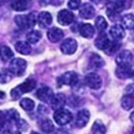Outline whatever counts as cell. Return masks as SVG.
<instances>
[{
	"label": "cell",
	"instance_id": "obj_7",
	"mask_svg": "<svg viewBox=\"0 0 134 134\" xmlns=\"http://www.w3.org/2000/svg\"><path fill=\"white\" fill-rule=\"evenodd\" d=\"M58 23L64 26H69L74 21V15L69 10H61L57 16Z\"/></svg>",
	"mask_w": 134,
	"mask_h": 134
},
{
	"label": "cell",
	"instance_id": "obj_36",
	"mask_svg": "<svg viewBox=\"0 0 134 134\" xmlns=\"http://www.w3.org/2000/svg\"><path fill=\"white\" fill-rule=\"evenodd\" d=\"M20 96H21V92L18 90V88H17V87H15V88L12 89V91H11V98H12L13 100H17V99H19Z\"/></svg>",
	"mask_w": 134,
	"mask_h": 134
},
{
	"label": "cell",
	"instance_id": "obj_29",
	"mask_svg": "<svg viewBox=\"0 0 134 134\" xmlns=\"http://www.w3.org/2000/svg\"><path fill=\"white\" fill-rule=\"evenodd\" d=\"M91 131H92V134H105L106 128H105V126L100 120H97V121H94V124L92 125Z\"/></svg>",
	"mask_w": 134,
	"mask_h": 134
},
{
	"label": "cell",
	"instance_id": "obj_44",
	"mask_svg": "<svg viewBox=\"0 0 134 134\" xmlns=\"http://www.w3.org/2000/svg\"><path fill=\"white\" fill-rule=\"evenodd\" d=\"M12 134H21V133H20V132H18V131H17V132H13V133H12Z\"/></svg>",
	"mask_w": 134,
	"mask_h": 134
},
{
	"label": "cell",
	"instance_id": "obj_20",
	"mask_svg": "<svg viewBox=\"0 0 134 134\" xmlns=\"http://www.w3.org/2000/svg\"><path fill=\"white\" fill-rule=\"evenodd\" d=\"M36 85H37L36 81L28 80V81L24 82L23 84H20L19 86H17V88H18V90L21 92V94H24V93H26V92H30L31 90H33V89H35V87H36Z\"/></svg>",
	"mask_w": 134,
	"mask_h": 134
},
{
	"label": "cell",
	"instance_id": "obj_35",
	"mask_svg": "<svg viewBox=\"0 0 134 134\" xmlns=\"http://www.w3.org/2000/svg\"><path fill=\"white\" fill-rule=\"evenodd\" d=\"M81 4H82L81 0H69V2H68L69 8L72 10H77L79 8H81Z\"/></svg>",
	"mask_w": 134,
	"mask_h": 134
},
{
	"label": "cell",
	"instance_id": "obj_38",
	"mask_svg": "<svg viewBox=\"0 0 134 134\" xmlns=\"http://www.w3.org/2000/svg\"><path fill=\"white\" fill-rule=\"evenodd\" d=\"M16 125H17L18 129H19V130H21V131L26 130V128H27V124H26V121H25V120H23V119H19V120L16 122Z\"/></svg>",
	"mask_w": 134,
	"mask_h": 134
},
{
	"label": "cell",
	"instance_id": "obj_47",
	"mask_svg": "<svg viewBox=\"0 0 134 134\" xmlns=\"http://www.w3.org/2000/svg\"><path fill=\"white\" fill-rule=\"evenodd\" d=\"M132 134H134V128L132 129Z\"/></svg>",
	"mask_w": 134,
	"mask_h": 134
},
{
	"label": "cell",
	"instance_id": "obj_24",
	"mask_svg": "<svg viewBox=\"0 0 134 134\" xmlns=\"http://www.w3.org/2000/svg\"><path fill=\"white\" fill-rule=\"evenodd\" d=\"M40 128H41V130L44 133H46V134H49V133L55 131L54 124L52 122V120H49V119H44L40 124Z\"/></svg>",
	"mask_w": 134,
	"mask_h": 134
},
{
	"label": "cell",
	"instance_id": "obj_18",
	"mask_svg": "<svg viewBox=\"0 0 134 134\" xmlns=\"http://www.w3.org/2000/svg\"><path fill=\"white\" fill-rule=\"evenodd\" d=\"M80 32H81L82 37L90 39L94 35V28L90 24H82L81 27H80Z\"/></svg>",
	"mask_w": 134,
	"mask_h": 134
},
{
	"label": "cell",
	"instance_id": "obj_42",
	"mask_svg": "<svg viewBox=\"0 0 134 134\" xmlns=\"http://www.w3.org/2000/svg\"><path fill=\"white\" fill-rule=\"evenodd\" d=\"M92 2H94V3H100V2H102L103 0H91Z\"/></svg>",
	"mask_w": 134,
	"mask_h": 134
},
{
	"label": "cell",
	"instance_id": "obj_30",
	"mask_svg": "<svg viewBox=\"0 0 134 134\" xmlns=\"http://www.w3.org/2000/svg\"><path fill=\"white\" fill-rule=\"evenodd\" d=\"M20 107L27 111H31L33 108H35V102H33L31 99L25 98L20 101Z\"/></svg>",
	"mask_w": 134,
	"mask_h": 134
},
{
	"label": "cell",
	"instance_id": "obj_4",
	"mask_svg": "<svg viewBox=\"0 0 134 134\" xmlns=\"http://www.w3.org/2000/svg\"><path fill=\"white\" fill-rule=\"evenodd\" d=\"M85 84L89 88L93 89V90H97V89H99L100 87H101L102 80L97 73H89L85 77Z\"/></svg>",
	"mask_w": 134,
	"mask_h": 134
},
{
	"label": "cell",
	"instance_id": "obj_19",
	"mask_svg": "<svg viewBox=\"0 0 134 134\" xmlns=\"http://www.w3.org/2000/svg\"><path fill=\"white\" fill-rule=\"evenodd\" d=\"M10 5L14 11L17 12H23L27 9L28 1L27 0H10Z\"/></svg>",
	"mask_w": 134,
	"mask_h": 134
},
{
	"label": "cell",
	"instance_id": "obj_33",
	"mask_svg": "<svg viewBox=\"0 0 134 134\" xmlns=\"http://www.w3.org/2000/svg\"><path fill=\"white\" fill-rule=\"evenodd\" d=\"M7 121H12V122H17L20 118H19V114L15 109H10L7 111Z\"/></svg>",
	"mask_w": 134,
	"mask_h": 134
},
{
	"label": "cell",
	"instance_id": "obj_26",
	"mask_svg": "<svg viewBox=\"0 0 134 134\" xmlns=\"http://www.w3.org/2000/svg\"><path fill=\"white\" fill-rule=\"evenodd\" d=\"M122 25L126 29H134V15L133 14H127L122 16L121 18Z\"/></svg>",
	"mask_w": 134,
	"mask_h": 134
},
{
	"label": "cell",
	"instance_id": "obj_32",
	"mask_svg": "<svg viewBox=\"0 0 134 134\" xmlns=\"http://www.w3.org/2000/svg\"><path fill=\"white\" fill-rule=\"evenodd\" d=\"M12 80V72L10 70L3 69L2 71H0V83L1 84H7Z\"/></svg>",
	"mask_w": 134,
	"mask_h": 134
},
{
	"label": "cell",
	"instance_id": "obj_14",
	"mask_svg": "<svg viewBox=\"0 0 134 134\" xmlns=\"http://www.w3.org/2000/svg\"><path fill=\"white\" fill-rule=\"evenodd\" d=\"M109 33L115 41H120L121 39L125 38V28H124V26L116 24L110 28Z\"/></svg>",
	"mask_w": 134,
	"mask_h": 134
},
{
	"label": "cell",
	"instance_id": "obj_11",
	"mask_svg": "<svg viewBox=\"0 0 134 134\" xmlns=\"http://www.w3.org/2000/svg\"><path fill=\"white\" fill-rule=\"evenodd\" d=\"M132 72H133V70L131 69L130 64H121V65H118V68L116 69V75L119 79H122V80L131 77Z\"/></svg>",
	"mask_w": 134,
	"mask_h": 134
},
{
	"label": "cell",
	"instance_id": "obj_46",
	"mask_svg": "<svg viewBox=\"0 0 134 134\" xmlns=\"http://www.w3.org/2000/svg\"><path fill=\"white\" fill-rule=\"evenodd\" d=\"M30 134H40V133H38V132H31Z\"/></svg>",
	"mask_w": 134,
	"mask_h": 134
},
{
	"label": "cell",
	"instance_id": "obj_15",
	"mask_svg": "<svg viewBox=\"0 0 134 134\" xmlns=\"http://www.w3.org/2000/svg\"><path fill=\"white\" fill-rule=\"evenodd\" d=\"M80 16L84 19H90L94 16V9L91 4L85 3L80 9Z\"/></svg>",
	"mask_w": 134,
	"mask_h": 134
},
{
	"label": "cell",
	"instance_id": "obj_16",
	"mask_svg": "<svg viewBox=\"0 0 134 134\" xmlns=\"http://www.w3.org/2000/svg\"><path fill=\"white\" fill-rule=\"evenodd\" d=\"M65 97L64 94L62 93H57V94H55L53 100H52V107L55 109V110H58V109H61L64 104H65Z\"/></svg>",
	"mask_w": 134,
	"mask_h": 134
},
{
	"label": "cell",
	"instance_id": "obj_45",
	"mask_svg": "<svg viewBox=\"0 0 134 134\" xmlns=\"http://www.w3.org/2000/svg\"><path fill=\"white\" fill-rule=\"evenodd\" d=\"M131 77H132V79H134V70H133V72H132V76H131Z\"/></svg>",
	"mask_w": 134,
	"mask_h": 134
},
{
	"label": "cell",
	"instance_id": "obj_27",
	"mask_svg": "<svg viewBox=\"0 0 134 134\" xmlns=\"http://www.w3.org/2000/svg\"><path fill=\"white\" fill-rule=\"evenodd\" d=\"M0 57H1L3 61H8L13 57V52L11 51L10 47L2 45V46H0Z\"/></svg>",
	"mask_w": 134,
	"mask_h": 134
},
{
	"label": "cell",
	"instance_id": "obj_25",
	"mask_svg": "<svg viewBox=\"0 0 134 134\" xmlns=\"http://www.w3.org/2000/svg\"><path fill=\"white\" fill-rule=\"evenodd\" d=\"M26 38H27L28 43H30V44H36V43H38V42L41 40L42 35H41L40 31L32 30V31L28 32V35L26 36Z\"/></svg>",
	"mask_w": 134,
	"mask_h": 134
},
{
	"label": "cell",
	"instance_id": "obj_31",
	"mask_svg": "<svg viewBox=\"0 0 134 134\" xmlns=\"http://www.w3.org/2000/svg\"><path fill=\"white\" fill-rule=\"evenodd\" d=\"M96 27L100 32H104V30L107 28V21L103 16H98L96 18Z\"/></svg>",
	"mask_w": 134,
	"mask_h": 134
},
{
	"label": "cell",
	"instance_id": "obj_37",
	"mask_svg": "<svg viewBox=\"0 0 134 134\" xmlns=\"http://www.w3.org/2000/svg\"><path fill=\"white\" fill-rule=\"evenodd\" d=\"M41 2H42V4L51 3V4H54V5H59V4H61L63 2V0H41Z\"/></svg>",
	"mask_w": 134,
	"mask_h": 134
},
{
	"label": "cell",
	"instance_id": "obj_1",
	"mask_svg": "<svg viewBox=\"0 0 134 134\" xmlns=\"http://www.w3.org/2000/svg\"><path fill=\"white\" fill-rule=\"evenodd\" d=\"M72 114L66 109H58L54 113V120L57 122L59 126H64L72 120Z\"/></svg>",
	"mask_w": 134,
	"mask_h": 134
},
{
	"label": "cell",
	"instance_id": "obj_21",
	"mask_svg": "<svg viewBox=\"0 0 134 134\" xmlns=\"http://www.w3.org/2000/svg\"><path fill=\"white\" fill-rule=\"evenodd\" d=\"M103 64H104V61L99 55L92 54L90 56V59H89L90 69H99V68H101V66H103Z\"/></svg>",
	"mask_w": 134,
	"mask_h": 134
},
{
	"label": "cell",
	"instance_id": "obj_10",
	"mask_svg": "<svg viewBox=\"0 0 134 134\" xmlns=\"http://www.w3.org/2000/svg\"><path fill=\"white\" fill-rule=\"evenodd\" d=\"M126 8V0H108L107 10L113 11L115 13H120Z\"/></svg>",
	"mask_w": 134,
	"mask_h": 134
},
{
	"label": "cell",
	"instance_id": "obj_12",
	"mask_svg": "<svg viewBox=\"0 0 134 134\" xmlns=\"http://www.w3.org/2000/svg\"><path fill=\"white\" fill-rule=\"evenodd\" d=\"M109 43H110V41H109V39H108V37H107V35L105 32H100L99 33V36H98V38H97V40H96V46L99 48V49H101V51H105L106 48H107V46L109 45Z\"/></svg>",
	"mask_w": 134,
	"mask_h": 134
},
{
	"label": "cell",
	"instance_id": "obj_6",
	"mask_svg": "<svg viewBox=\"0 0 134 134\" xmlns=\"http://www.w3.org/2000/svg\"><path fill=\"white\" fill-rule=\"evenodd\" d=\"M54 91L49 87H42L37 90L36 97L41 100L42 102H52V100L54 98Z\"/></svg>",
	"mask_w": 134,
	"mask_h": 134
},
{
	"label": "cell",
	"instance_id": "obj_22",
	"mask_svg": "<svg viewBox=\"0 0 134 134\" xmlns=\"http://www.w3.org/2000/svg\"><path fill=\"white\" fill-rule=\"evenodd\" d=\"M15 49L21 54V55H28L31 52V47L29 45V43L24 42V41H18L15 43Z\"/></svg>",
	"mask_w": 134,
	"mask_h": 134
},
{
	"label": "cell",
	"instance_id": "obj_41",
	"mask_svg": "<svg viewBox=\"0 0 134 134\" xmlns=\"http://www.w3.org/2000/svg\"><path fill=\"white\" fill-rule=\"evenodd\" d=\"M130 119H131L132 122H134V111H132V113H131V115H130Z\"/></svg>",
	"mask_w": 134,
	"mask_h": 134
},
{
	"label": "cell",
	"instance_id": "obj_13",
	"mask_svg": "<svg viewBox=\"0 0 134 134\" xmlns=\"http://www.w3.org/2000/svg\"><path fill=\"white\" fill-rule=\"evenodd\" d=\"M133 58V55L131 54V52L129 51H121L118 56L116 57V62L118 65L121 64H130Z\"/></svg>",
	"mask_w": 134,
	"mask_h": 134
},
{
	"label": "cell",
	"instance_id": "obj_9",
	"mask_svg": "<svg viewBox=\"0 0 134 134\" xmlns=\"http://www.w3.org/2000/svg\"><path fill=\"white\" fill-rule=\"evenodd\" d=\"M89 118H90V114L87 109H82L80 110L76 115V127L79 128H84L89 121Z\"/></svg>",
	"mask_w": 134,
	"mask_h": 134
},
{
	"label": "cell",
	"instance_id": "obj_23",
	"mask_svg": "<svg viewBox=\"0 0 134 134\" xmlns=\"http://www.w3.org/2000/svg\"><path fill=\"white\" fill-rule=\"evenodd\" d=\"M121 106L124 109L129 110L134 106V97L132 94H126L121 99Z\"/></svg>",
	"mask_w": 134,
	"mask_h": 134
},
{
	"label": "cell",
	"instance_id": "obj_39",
	"mask_svg": "<svg viewBox=\"0 0 134 134\" xmlns=\"http://www.w3.org/2000/svg\"><path fill=\"white\" fill-rule=\"evenodd\" d=\"M5 122H7V116L4 113H2V111L0 110V128H3Z\"/></svg>",
	"mask_w": 134,
	"mask_h": 134
},
{
	"label": "cell",
	"instance_id": "obj_40",
	"mask_svg": "<svg viewBox=\"0 0 134 134\" xmlns=\"http://www.w3.org/2000/svg\"><path fill=\"white\" fill-rule=\"evenodd\" d=\"M54 134H68V132H66L64 129H58V130H56Z\"/></svg>",
	"mask_w": 134,
	"mask_h": 134
},
{
	"label": "cell",
	"instance_id": "obj_34",
	"mask_svg": "<svg viewBox=\"0 0 134 134\" xmlns=\"http://www.w3.org/2000/svg\"><path fill=\"white\" fill-rule=\"evenodd\" d=\"M120 47V44L117 42V41H114V42H110L109 45L107 46V48L104 51L107 55H113L114 53H116Z\"/></svg>",
	"mask_w": 134,
	"mask_h": 134
},
{
	"label": "cell",
	"instance_id": "obj_8",
	"mask_svg": "<svg viewBox=\"0 0 134 134\" xmlns=\"http://www.w3.org/2000/svg\"><path fill=\"white\" fill-rule=\"evenodd\" d=\"M64 37V32L57 27H52L48 31H47V38L51 42H60L62 40V38Z\"/></svg>",
	"mask_w": 134,
	"mask_h": 134
},
{
	"label": "cell",
	"instance_id": "obj_28",
	"mask_svg": "<svg viewBox=\"0 0 134 134\" xmlns=\"http://www.w3.org/2000/svg\"><path fill=\"white\" fill-rule=\"evenodd\" d=\"M15 23L16 25L21 28V29H26L29 26V21H28V16L27 15H17L15 17Z\"/></svg>",
	"mask_w": 134,
	"mask_h": 134
},
{
	"label": "cell",
	"instance_id": "obj_2",
	"mask_svg": "<svg viewBox=\"0 0 134 134\" xmlns=\"http://www.w3.org/2000/svg\"><path fill=\"white\" fill-rule=\"evenodd\" d=\"M26 66H27L26 60L21 59V58H15V59H13V60H11L9 70L12 72V74L21 75V74L25 72Z\"/></svg>",
	"mask_w": 134,
	"mask_h": 134
},
{
	"label": "cell",
	"instance_id": "obj_43",
	"mask_svg": "<svg viewBox=\"0 0 134 134\" xmlns=\"http://www.w3.org/2000/svg\"><path fill=\"white\" fill-rule=\"evenodd\" d=\"M0 98H4V92H1V91H0Z\"/></svg>",
	"mask_w": 134,
	"mask_h": 134
},
{
	"label": "cell",
	"instance_id": "obj_5",
	"mask_svg": "<svg viewBox=\"0 0 134 134\" xmlns=\"http://www.w3.org/2000/svg\"><path fill=\"white\" fill-rule=\"evenodd\" d=\"M77 48V42L74 39H65L60 45V49L65 55H72Z\"/></svg>",
	"mask_w": 134,
	"mask_h": 134
},
{
	"label": "cell",
	"instance_id": "obj_3",
	"mask_svg": "<svg viewBox=\"0 0 134 134\" xmlns=\"http://www.w3.org/2000/svg\"><path fill=\"white\" fill-rule=\"evenodd\" d=\"M77 82H79V77H77V74L75 72H65L58 79L59 86L60 85L75 86L77 84Z\"/></svg>",
	"mask_w": 134,
	"mask_h": 134
},
{
	"label": "cell",
	"instance_id": "obj_17",
	"mask_svg": "<svg viewBox=\"0 0 134 134\" xmlns=\"http://www.w3.org/2000/svg\"><path fill=\"white\" fill-rule=\"evenodd\" d=\"M53 21V17L51 15V13L46 12V11H44V12H41L38 16V23L40 26L42 27H47L52 24Z\"/></svg>",
	"mask_w": 134,
	"mask_h": 134
}]
</instances>
